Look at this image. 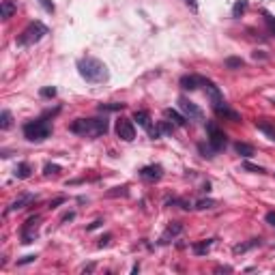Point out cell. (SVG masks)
I'll list each match as a JSON object with an SVG mask.
<instances>
[{"instance_id": "obj_1", "label": "cell", "mask_w": 275, "mask_h": 275, "mask_svg": "<svg viewBox=\"0 0 275 275\" xmlns=\"http://www.w3.org/2000/svg\"><path fill=\"white\" fill-rule=\"evenodd\" d=\"M77 73L82 75V80H86L88 84H103L110 80V71L108 65L99 58L93 56H84L77 60Z\"/></svg>"}, {"instance_id": "obj_2", "label": "cell", "mask_w": 275, "mask_h": 275, "mask_svg": "<svg viewBox=\"0 0 275 275\" xmlns=\"http://www.w3.org/2000/svg\"><path fill=\"white\" fill-rule=\"evenodd\" d=\"M58 112H60V108H56L54 112L50 110L43 116L30 120V123H26L22 127L26 140H28V142H43V140H48V138L52 135V120L50 118L54 116V114H58Z\"/></svg>"}, {"instance_id": "obj_3", "label": "cell", "mask_w": 275, "mask_h": 275, "mask_svg": "<svg viewBox=\"0 0 275 275\" xmlns=\"http://www.w3.org/2000/svg\"><path fill=\"white\" fill-rule=\"evenodd\" d=\"M110 129V120L103 116V118H77L69 125V131L77 133L82 138H101L106 135Z\"/></svg>"}, {"instance_id": "obj_4", "label": "cell", "mask_w": 275, "mask_h": 275, "mask_svg": "<svg viewBox=\"0 0 275 275\" xmlns=\"http://www.w3.org/2000/svg\"><path fill=\"white\" fill-rule=\"evenodd\" d=\"M48 32L50 30H48V26L43 24V22H32V24L26 26V28L22 30V34L17 37V45H20V48L34 45V43H39Z\"/></svg>"}, {"instance_id": "obj_5", "label": "cell", "mask_w": 275, "mask_h": 275, "mask_svg": "<svg viewBox=\"0 0 275 275\" xmlns=\"http://www.w3.org/2000/svg\"><path fill=\"white\" fill-rule=\"evenodd\" d=\"M206 135H209V140H206V142H209L217 153L226 149L228 138H226V133H223V129L217 127V123H213V120L206 123Z\"/></svg>"}, {"instance_id": "obj_6", "label": "cell", "mask_w": 275, "mask_h": 275, "mask_svg": "<svg viewBox=\"0 0 275 275\" xmlns=\"http://www.w3.org/2000/svg\"><path fill=\"white\" fill-rule=\"evenodd\" d=\"M39 221H41V217L39 215H30L28 219H26V223H24V228H22V243H32L34 239H37V228H39Z\"/></svg>"}, {"instance_id": "obj_7", "label": "cell", "mask_w": 275, "mask_h": 275, "mask_svg": "<svg viewBox=\"0 0 275 275\" xmlns=\"http://www.w3.org/2000/svg\"><path fill=\"white\" fill-rule=\"evenodd\" d=\"M178 108L189 120H202L204 118V112L198 108L194 101H189L187 97H178Z\"/></svg>"}, {"instance_id": "obj_8", "label": "cell", "mask_w": 275, "mask_h": 275, "mask_svg": "<svg viewBox=\"0 0 275 275\" xmlns=\"http://www.w3.org/2000/svg\"><path fill=\"white\" fill-rule=\"evenodd\" d=\"M116 135L120 138L123 142H131L135 138V127L131 123V118H120L116 120Z\"/></svg>"}, {"instance_id": "obj_9", "label": "cell", "mask_w": 275, "mask_h": 275, "mask_svg": "<svg viewBox=\"0 0 275 275\" xmlns=\"http://www.w3.org/2000/svg\"><path fill=\"white\" fill-rule=\"evenodd\" d=\"M174 131V123H170V120H159L155 127H149V135L153 140H159L161 135H170Z\"/></svg>"}, {"instance_id": "obj_10", "label": "cell", "mask_w": 275, "mask_h": 275, "mask_svg": "<svg viewBox=\"0 0 275 275\" xmlns=\"http://www.w3.org/2000/svg\"><path fill=\"white\" fill-rule=\"evenodd\" d=\"M161 176H163V168L159 166V163H151V166H144V168L140 170V178L151 180V183L159 180Z\"/></svg>"}, {"instance_id": "obj_11", "label": "cell", "mask_w": 275, "mask_h": 275, "mask_svg": "<svg viewBox=\"0 0 275 275\" xmlns=\"http://www.w3.org/2000/svg\"><path fill=\"white\" fill-rule=\"evenodd\" d=\"M180 232H183V223H180V221H172L170 226H168L166 230H163V235H161V239H159V243H161V245L170 243V241L174 239V237H178Z\"/></svg>"}, {"instance_id": "obj_12", "label": "cell", "mask_w": 275, "mask_h": 275, "mask_svg": "<svg viewBox=\"0 0 275 275\" xmlns=\"http://www.w3.org/2000/svg\"><path fill=\"white\" fill-rule=\"evenodd\" d=\"M30 202H34V196L32 194H20L15 198V200L9 204V209H7V213H15V211H22V209H26Z\"/></svg>"}, {"instance_id": "obj_13", "label": "cell", "mask_w": 275, "mask_h": 275, "mask_svg": "<svg viewBox=\"0 0 275 275\" xmlns=\"http://www.w3.org/2000/svg\"><path fill=\"white\" fill-rule=\"evenodd\" d=\"M213 110H215V114L221 116V118H230V120H235V123H239V120H241V116L237 114V112H235V110H230V108L226 106V101L215 103Z\"/></svg>"}, {"instance_id": "obj_14", "label": "cell", "mask_w": 275, "mask_h": 275, "mask_svg": "<svg viewBox=\"0 0 275 275\" xmlns=\"http://www.w3.org/2000/svg\"><path fill=\"white\" fill-rule=\"evenodd\" d=\"M204 84V77L202 75H183L180 77V88L183 90H196L198 86Z\"/></svg>"}, {"instance_id": "obj_15", "label": "cell", "mask_w": 275, "mask_h": 275, "mask_svg": "<svg viewBox=\"0 0 275 275\" xmlns=\"http://www.w3.org/2000/svg\"><path fill=\"white\" fill-rule=\"evenodd\" d=\"M215 243V239H204V241H198V243L192 245V252L196 256H204V254H209L211 252V247Z\"/></svg>"}, {"instance_id": "obj_16", "label": "cell", "mask_w": 275, "mask_h": 275, "mask_svg": "<svg viewBox=\"0 0 275 275\" xmlns=\"http://www.w3.org/2000/svg\"><path fill=\"white\" fill-rule=\"evenodd\" d=\"M13 174H15V178H22V180L30 178V174H32V166H30L28 161H22V163H17Z\"/></svg>"}, {"instance_id": "obj_17", "label": "cell", "mask_w": 275, "mask_h": 275, "mask_svg": "<svg viewBox=\"0 0 275 275\" xmlns=\"http://www.w3.org/2000/svg\"><path fill=\"white\" fill-rule=\"evenodd\" d=\"M15 3L13 0H3V3H0V17H3V20H9V17H13V13H15Z\"/></svg>"}, {"instance_id": "obj_18", "label": "cell", "mask_w": 275, "mask_h": 275, "mask_svg": "<svg viewBox=\"0 0 275 275\" xmlns=\"http://www.w3.org/2000/svg\"><path fill=\"white\" fill-rule=\"evenodd\" d=\"M163 116L170 118V123H174V125H185V123H187V116H185V114H178V112L172 110V108L163 110Z\"/></svg>"}, {"instance_id": "obj_19", "label": "cell", "mask_w": 275, "mask_h": 275, "mask_svg": "<svg viewBox=\"0 0 275 275\" xmlns=\"http://www.w3.org/2000/svg\"><path fill=\"white\" fill-rule=\"evenodd\" d=\"M133 120H135V123L140 125V127H144V129L151 127V114H149L146 110H135V112H133Z\"/></svg>"}, {"instance_id": "obj_20", "label": "cell", "mask_w": 275, "mask_h": 275, "mask_svg": "<svg viewBox=\"0 0 275 275\" xmlns=\"http://www.w3.org/2000/svg\"><path fill=\"white\" fill-rule=\"evenodd\" d=\"M235 151L241 155V157H245V159H249V157H254V146L252 144H247V142H237L235 144Z\"/></svg>"}, {"instance_id": "obj_21", "label": "cell", "mask_w": 275, "mask_h": 275, "mask_svg": "<svg viewBox=\"0 0 275 275\" xmlns=\"http://www.w3.org/2000/svg\"><path fill=\"white\" fill-rule=\"evenodd\" d=\"M258 245H260V239H252V241H247V243L235 245V247H232V252H235V254H243V252H249L252 247H258Z\"/></svg>"}, {"instance_id": "obj_22", "label": "cell", "mask_w": 275, "mask_h": 275, "mask_svg": "<svg viewBox=\"0 0 275 275\" xmlns=\"http://www.w3.org/2000/svg\"><path fill=\"white\" fill-rule=\"evenodd\" d=\"M247 11V0H237L235 7H232V17H241Z\"/></svg>"}, {"instance_id": "obj_23", "label": "cell", "mask_w": 275, "mask_h": 275, "mask_svg": "<svg viewBox=\"0 0 275 275\" xmlns=\"http://www.w3.org/2000/svg\"><path fill=\"white\" fill-rule=\"evenodd\" d=\"M11 125H13L11 112H9V110H3V114H0V127H3V129H9Z\"/></svg>"}, {"instance_id": "obj_24", "label": "cell", "mask_w": 275, "mask_h": 275, "mask_svg": "<svg viewBox=\"0 0 275 275\" xmlns=\"http://www.w3.org/2000/svg\"><path fill=\"white\" fill-rule=\"evenodd\" d=\"M256 127L260 129V131H262L264 135H269V140H273V142H275V127L266 125V123H256Z\"/></svg>"}, {"instance_id": "obj_25", "label": "cell", "mask_w": 275, "mask_h": 275, "mask_svg": "<svg viewBox=\"0 0 275 275\" xmlns=\"http://www.w3.org/2000/svg\"><path fill=\"white\" fill-rule=\"evenodd\" d=\"M198 151L202 153V157H209V159H211V157H215V155H217V151H215V149H213V146H211L209 142H206V144H200V146H198Z\"/></svg>"}, {"instance_id": "obj_26", "label": "cell", "mask_w": 275, "mask_h": 275, "mask_svg": "<svg viewBox=\"0 0 275 275\" xmlns=\"http://www.w3.org/2000/svg\"><path fill=\"white\" fill-rule=\"evenodd\" d=\"M262 17H264V24H266V28H269V32L275 34V17L269 11H262Z\"/></svg>"}, {"instance_id": "obj_27", "label": "cell", "mask_w": 275, "mask_h": 275, "mask_svg": "<svg viewBox=\"0 0 275 275\" xmlns=\"http://www.w3.org/2000/svg\"><path fill=\"white\" fill-rule=\"evenodd\" d=\"M125 103H101L99 112H114V110H123Z\"/></svg>"}, {"instance_id": "obj_28", "label": "cell", "mask_w": 275, "mask_h": 275, "mask_svg": "<svg viewBox=\"0 0 275 275\" xmlns=\"http://www.w3.org/2000/svg\"><path fill=\"white\" fill-rule=\"evenodd\" d=\"M223 65H226L228 69H241V67H243V60H241V58H235V56H230V58L223 60Z\"/></svg>"}, {"instance_id": "obj_29", "label": "cell", "mask_w": 275, "mask_h": 275, "mask_svg": "<svg viewBox=\"0 0 275 275\" xmlns=\"http://www.w3.org/2000/svg\"><path fill=\"white\" fill-rule=\"evenodd\" d=\"M215 204H217V202H215V200H211V198H206V200H198V202H196V209H198V211H204V209H213Z\"/></svg>"}, {"instance_id": "obj_30", "label": "cell", "mask_w": 275, "mask_h": 275, "mask_svg": "<svg viewBox=\"0 0 275 275\" xmlns=\"http://www.w3.org/2000/svg\"><path fill=\"white\" fill-rule=\"evenodd\" d=\"M166 204H168V206H172V204H178L180 209H185V211L192 209V204H189L187 200H178V198H172V200H166Z\"/></svg>"}, {"instance_id": "obj_31", "label": "cell", "mask_w": 275, "mask_h": 275, "mask_svg": "<svg viewBox=\"0 0 275 275\" xmlns=\"http://www.w3.org/2000/svg\"><path fill=\"white\" fill-rule=\"evenodd\" d=\"M58 172H60V166H58V163H48V166H45V168H43V174H45V176H52V174H58Z\"/></svg>"}, {"instance_id": "obj_32", "label": "cell", "mask_w": 275, "mask_h": 275, "mask_svg": "<svg viewBox=\"0 0 275 275\" xmlns=\"http://www.w3.org/2000/svg\"><path fill=\"white\" fill-rule=\"evenodd\" d=\"M243 170H249V172H256V174H264V168L262 166H254V163H249V161H245L243 163Z\"/></svg>"}, {"instance_id": "obj_33", "label": "cell", "mask_w": 275, "mask_h": 275, "mask_svg": "<svg viewBox=\"0 0 275 275\" xmlns=\"http://www.w3.org/2000/svg\"><path fill=\"white\" fill-rule=\"evenodd\" d=\"M39 5L45 9L48 13H54V11H56V7H54V3H52V0H39Z\"/></svg>"}, {"instance_id": "obj_34", "label": "cell", "mask_w": 275, "mask_h": 275, "mask_svg": "<svg viewBox=\"0 0 275 275\" xmlns=\"http://www.w3.org/2000/svg\"><path fill=\"white\" fill-rule=\"evenodd\" d=\"M129 194V187L123 185V187H114V192H110L108 196H127Z\"/></svg>"}, {"instance_id": "obj_35", "label": "cell", "mask_w": 275, "mask_h": 275, "mask_svg": "<svg viewBox=\"0 0 275 275\" xmlns=\"http://www.w3.org/2000/svg\"><path fill=\"white\" fill-rule=\"evenodd\" d=\"M54 95H56V88H54V86H48V88L41 90V97H54Z\"/></svg>"}, {"instance_id": "obj_36", "label": "cell", "mask_w": 275, "mask_h": 275, "mask_svg": "<svg viewBox=\"0 0 275 275\" xmlns=\"http://www.w3.org/2000/svg\"><path fill=\"white\" fill-rule=\"evenodd\" d=\"M264 219H266V223H269V226H273L275 228V211H269L264 215Z\"/></svg>"}, {"instance_id": "obj_37", "label": "cell", "mask_w": 275, "mask_h": 275, "mask_svg": "<svg viewBox=\"0 0 275 275\" xmlns=\"http://www.w3.org/2000/svg\"><path fill=\"white\" fill-rule=\"evenodd\" d=\"M65 200H67V198H63V196H60V198H56L54 202H50V206H48V209H56V206H58V204H63Z\"/></svg>"}, {"instance_id": "obj_38", "label": "cell", "mask_w": 275, "mask_h": 275, "mask_svg": "<svg viewBox=\"0 0 275 275\" xmlns=\"http://www.w3.org/2000/svg\"><path fill=\"white\" fill-rule=\"evenodd\" d=\"M183 3H185L189 9H194V11H198V0H183Z\"/></svg>"}, {"instance_id": "obj_39", "label": "cell", "mask_w": 275, "mask_h": 275, "mask_svg": "<svg viewBox=\"0 0 275 275\" xmlns=\"http://www.w3.org/2000/svg\"><path fill=\"white\" fill-rule=\"evenodd\" d=\"M110 235H106V237H101V241H99V247H106V245H110Z\"/></svg>"}, {"instance_id": "obj_40", "label": "cell", "mask_w": 275, "mask_h": 275, "mask_svg": "<svg viewBox=\"0 0 275 275\" xmlns=\"http://www.w3.org/2000/svg\"><path fill=\"white\" fill-rule=\"evenodd\" d=\"M34 258H37V256H26V258H24V260H20V262H17V264H26V262H32V260H34Z\"/></svg>"}, {"instance_id": "obj_41", "label": "cell", "mask_w": 275, "mask_h": 275, "mask_svg": "<svg viewBox=\"0 0 275 275\" xmlns=\"http://www.w3.org/2000/svg\"><path fill=\"white\" fill-rule=\"evenodd\" d=\"M99 226H101V221H93L90 226H88V230H95V228H99Z\"/></svg>"}, {"instance_id": "obj_42", "label": "cell", "mask_w": 275, "mask_h": 275, "mask_svg": "<svg viewBox=\"0 0 275 275\" xmlns=\"http://www.w3.org/2000/svg\"><path fill=\"white\" fill-rule=\"evenodd\" d=\"M75 217V215L73 213H69V215H65V217H63V221H69V219H73Z\"/></svg>"}]
</instances>
